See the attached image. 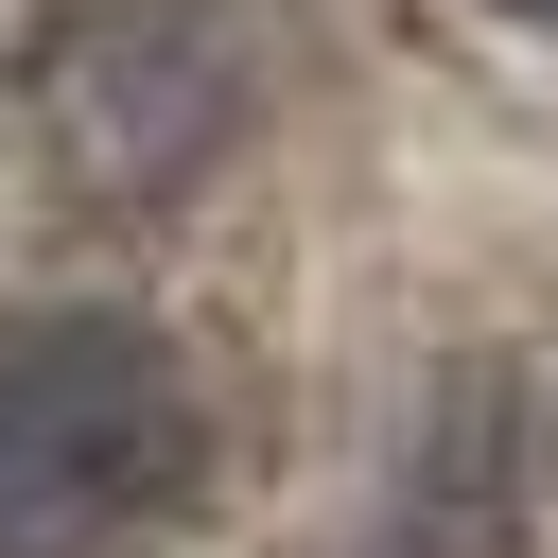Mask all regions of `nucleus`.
<instances>
[{
  "label": "nucleus",
  "mask_w": 558,
  "mask_h": 558,
  "mask_svg": "<svg viewBox=\"0 0 558 558\" xmlns=\"http://www.w3.org/2000/svg\"><path fill=\"white\" fill-rule=\"evenodd\" d=\"M209 471V401L140 314H17L0 331V558L157 541Z\"/></svg>",
  "instance_id": "1"
},
{
  "label": "nucleus",
  "mask_w": 558,
  "mask_h": 558,
  "mask_svg": "<svg viewBox=\"0 0 558 558\" xmlns=\"http://www.w3.org/2000/svg\"><path fill=\"white\" fill-rule=\"evenodd\" d=\"M506 17H558V0H506Z\"/></svg>",
  "instance_id": "2"
}]
</instances>
